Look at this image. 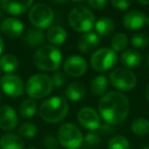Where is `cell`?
I'll return each mask as SVG.
<instances>
[{"instance_id": "9a60e30c", "label": "cell", "mask_w": 149, "mask_h": 149, "mask_svg": "<svg viewBox=\"0 0 149 149\" xmlns=\"http://www.w3.org/2000/svg\"><path fill=\"white\" fill-rule=\"evenodd\" d=\"M146 15L144 13L140 10H132L129 11L124 17L123 23L124 26L129 30H139L146 23Z\"/></svg>"}, {"instance_id": "ffe728a7", "label": "cell", "mask_w": 149, "mask_h": 149, "mask_svg": "<svg viewBox=\"0 0 149 149\" xmlns=\"http://www.w3.org/2000/svg\"><path fill=\"white\" fill-rule=\"evenodd\" d=\"M94 26H95L96 34L100 36H103V37H107V36L111 35L113 33L114 29H116L114 22L110 17H107L99 19Z\"/></svg>"}, {"instance_id": "7bdbcfd3", "label": "cell", "mask_w": 149, "mask_h": 149, "mask_svg": "<svg viewBox=\"0 0 149 149\" xmlns=\"http://www.w3.org/2000/svg\"><path fill=\"white\" fill-rule=\"evenodd\" d=\"M2 99V95H1V92H0V100Z\"/></svg>"}, {"instance_id": "60d3db41", "label": "cell", "mask_w": 149, "mask_h": 149, "mask_svg": "<svg viewBox=\"0 0 149 149\" xmlns=\"http://www.w3.org/2000/svg\"><path fill=\"white\" fill-rule=\"evenodd\" d=\"M141 149H149V146H145V147H143V148H141Z\"/></svg>"}, {"instance_id": "ac0fdd59", "label": "cell", "mask_w": 149, "mask_h": 149, "mask_svg": "<svg viewBox=\"0 0 149 149\" xmlns=\"http://www.w3.org/2000/svg\"><path fill=\"white\" fill-rule=\"evenodd\" d=\"M0 149H24V140L17 134H5L0 138Z\"/></svg>"}, {"instance_id": "277c9868", "label": "cell", "mask_w": 149, "mask_h": 149, "mask_svg": "<svg viewBox=\"0 0 149 149\" xmlns=\"http://www.w3.org/2000/svg\"><path fill=\"white\" fill-rule=\"evenodd\" d=\"M68 23L74 31L87 33L95 25V17L87 6L77 5L68 13Z\"/></svg>"}, {"instance_id": "4dcf8cb0", "label": "cell", "mask_w": 149, "mask_h": 149, "mask_svg": "<svg viewBox=\"0 0 149 149\" xmlns=\"http://www.w3.org/2000/svg\"><path fill=\"white\" fill-rule=\"evenodd\" d=\"M131 43L135 48H144L148 43V39L142 33H135L131 37Z\"/></svg>"}, {"instance_id": "2e32d148", "label": "cell", "mask_w": 149, "mask_h": 149, "mask_svg": "<svg viewBox=\"0 0 149 149\" xmlns=\"http://www.w3.org/2000/svg\"><path fill=\"white\" fill-rule=\"evenodd\" d=\"M99 44V37L94 32H87L84 33L78 41V48L80 51L84 53H90L92 52Z\"/></svg>"}, {"instance_id": "5bb4252c", "label": "cell", "mask_w": 149, "mask_h": 149, "mask_svg": "<svg viewBox=\"0 0 149 149\" xmlns=\"http://www.w3.org/2000/svg\"><path fill=\"white\" fill-rule=\"evenodd\" d=\"M0 31L8 38H17L24 32V24L15 17H7L0 24Z\"/></svg>"}, {"instance_id": "3957f363", "label": "cell", "mask_w": 149, "mask_h": 149, "mask_svg": "<svg viewBox=\"0 0 149 149\" xmlns=\"http://www.w3.org/2000/svg\"><path fill=\"white\" fill-rule=\"evenodd\" d=\"M62 54L55 46L44 45L34 54V63L36 68L44 72L56 70L61 64Z\"/></svg>"}, {"instance_id": "d590c367", "label": "cell", "mask_w": 149, "mask_h": 149, "mask_svg": "<svg viewBox=\"0 0 149 149\" xmlns=\"http://www.w3.org/2000/svg\"><path fill=\"white\" fill-rule=\"evenodd\" d=\"M88 5L94 9H103L107 5V2L104 0H90L87 1Z\"/></svg>"}, {"instance_id": "8d00e7d4", "label": "cell", "mask_w": 149, "mask_h": 149, "mask_svg": "<svg viewBox=\"0 0 149 149\" xmlns=\"http://www.w3.org/2000/svg\"><path fill=\"white\" fill-rule=\"evenodd\" d=\"M3 50H4V43H3V40L2 38L0 37V55L2 54Z\"/></svg>"}, {"instance_id": "5b68a950", "label": "cell", "mask_w": 149, "mask_h": 149, "mask_svg": "<svg viewBox=\"0 0 149 149\" xmlns=\"http://www.w3.org/2000/svg\"><path fill=\"white\" fill-rule=\"evenodd\" d=\"M53 88L51 78L44 74H36L27 82L26 92L32 99H40L49 95Z\"/></svg>"}, {"instance_id": "f1b7e54d", "label": "cell", "mask_w": 149, "mask_h": 149, "mask_svg": "<svg viewBox=\"0 0 149 149\" xmlns=\"http://www.w3.org/2000/svg\"><path fill=\"white\" fill-rule=\"evenodd\" d=\"M37 126H36L34 123L28 122V123H24L21 125V127L19 128V136L24 137V138H33L36 136L37 134Z\"/></svg>"}, {"instance_id": "484cf974", "label": "cell", "mask_w": 149, "mask_h": 149, "mask_svg": "<svg viewBox=\"0 0 149 149\" xmlns=\"http://www.w3.org/2000/svg\"><path fill=\"white\" fill-rule=\"evenodd\" d=\"M131 130L138 136H145L149 134V120L144 118H139L133 120Z\"/></svg>"}, {"instance_id": "ab89813d", "label": "cell", "mask_w": 149, "mask_h": 149, "mask_svg": "<svg viewBox=\"0 0 149 149\" xmlns=\"http://www.w3.org/2000/svg\"><path fill=\"white\" fill-rule=\"evenodd\" d=\"M146 23L149 25V15H148V17H147V19H146Z\"/></svg>"}, {"instance_id": "74e56055", "label": "cell", "mask_w": 149, "mask_h": 149, "mask_svg": "<svg viewBox=\"0 0 149 149\" xmlns=\"http://www.w3.org/2000/svg\"><path fill=\"white\" fill-rule=\"evenodd\" d=\"M145 95H146V99L148 100L149 102V84L147 85V88H146V93H145Z\"/></svg>"}, {"instance_id": "7402d4cb", "label": "cell", "mask_w": 149, "mask_h": 149, "mask_svg": "<svg viewBox=\"0 0 149 149\" xmlns=\"http://www.w3.org/2000/svg\"><path fill=\"white\" fill-rule=\"evenodd\" d=\"M46 39L53 45H61L66 39V32L60 26H53L47 31Z\"/></svg>"}, {"instance_id": "9c48e42d", "label": "cell", "mask_w": 149, "mask_h": 149, "mask_svg": "<svg viewBox=\"0 0 149 149\" xmlns=\"http://www.w3.org/2000/svg\"><path fill=\"white\" fill-rule=\"evenodd\" d=\"M118 61L116 53L110 48H100L92 55L90 62L91 66L97 72H106L112 68Z\"/></svg>"}, {"instance_id": "f35d334b", "label": "cell", "mask_w": 149, "mask_h": 149, "mask_svg": "<svg viewBox=\"0 0 149 149\" xmlns=\"http://www.w3.org/2000/svg\"><path fill=\"white\" fill-rule=\"evenodd\" d=\"M138 3L139 4H149V1H140V0H139L138 1Z\"/></svg>"}, {"instance_id": "603a6c76", "label": "cell", "mask_w": 149, "mask_h": 149, "mask_svg": "<svg viewBox=\"0 0 149 149\" xmlns=\"http://www.w3.org/2000/svg\"><path fill=\"white\" fill-rule=\"evenodd\" d=\"M45 35L39 29H30L27 31L26 35L24 36L23 41L29 46H39L45 41Z\"/></svg>"}, {"instance_id": "8fae6325", "label": "cell", "mask_w": 149, "mask_h": 149, "mask_svg": "<svg viewBox=\"0 0 149 149\" xmlns=\"http://www.w3.org/2000/svg\"><path fill=\"white\" fill-rule=\"evenodd\" d=\"M63 70L70 77H81L87 70V62L80 55H70L64 61Z\"/></svg>"}, {"instance_id": "f6af8a7d", "label": "cell", "mask_w": 149, "mask_h": 149, "mask_svg": "<svg viewBox=\"0 0 149 149\" xmlns=\"http://www.w3.org/2000/svg\"><path fill=\"white\" fill-rule=\"evenodd\" d=\"M0 17H1V13H0Z\"/></svg>"}, {"instance_id": "7a4b0ae2", "label": "cell", "mask_w": 149, "mask_h": 149, "mask_svg": "<svg viewBox=\"0 0 149 149\" xmlns=\"http://www.w3.org/2000/svg\"><path fill=\"white\" fill-rule=\"evenodd\" d=\"M68 112V103L61 96H53L42 102L39 107V116L43 120L55 124L62 120Z\"/></svg>"}, {"instance_id": "b9f144b4", "label": "cell", "mask_w": 149, "mask_h": 149, "mask_svg": "<svg viewBox=\"0 0 149 149\" xmlns=\"http://www.w3.org/2000/svg\"><path fill=\"white\" fill-rule=\"evenodd\" d=\"M147 63H148V68H149V55H148V58H147Z\"/></svg>"}, {"instance_id": "1f68e13d", "label": "cell", "mask_w": 149, "mask_h": 149, "mask_svg": "<svg viewBox=\"0 0 149 149\" xmlns=\"http://www.w3.org/2000/svg\"><path fill=\"white\" fill-rule=\"evenodd\" d=\"M84 142H85V144L87 145V146L91 147V148H94V147H96L98 144H100L101 139H100V137L98 134L91 132V133H88V134L85 136Z\"/></svg>"}, {"instance_id": "4316f807", "label": "cell", "mask_w": 149, "mask_h": 149, "mask_svg": "<svg viewBox=\"0 0 149 149\" xmlns=\"http://www.w3.org/2000/svg\"><path fill=\"white\" fill-rule=\"evenodd\" d=\"M36 110H37V104H36L35 100L32 98L25 99L19 105V114L23 118H32L36 113Z\"/></svg>"}, {"instance_id": "30bf717a", "label": "cell", "mask_w": 149, "mask_h": 149, "mask_svg": "<svg viewBox=\"0 0 149 149\" xmlns=\"http://www.w3.org/2000/svg\"><path fill=\"white\" fill-rule=\"evenodd\" d=\"M0 87L6 95L10 97H19L25 92L23 80L15 74H5L1 78Z\"/></svg>"}, {"instance_id": "8992f818", "label": "cell", "mask_w": 149, "mask_h": 149, "mask_svg": "<svg viewBox=\"0 0 149 149\" xmlns=\"http://www.w3.org/2000/svg\"><path fill=\"white\" fill-rule=\"evenodd\" d=\"M57 138L65 149H77L83 143V135L80 129L72 124H64L57 132Z\"/></svg>"}, {"instance_id": "52a82bcc", "label": "cell", "mask_w": 149, "mask_h": 149, "mask_svg": "<svg viewBox=\"0 0 149 149\" xmlns=\"http://www.w3.org/2000/svg\"><path fill=\"white\" fill-rule=\"evenodd\" d=\"M29 19L32 25L39 30H44L50 27L54 19L53 10L45 3H37L30 8Z\"/></svg>"}, {"instance_id": "e575fe53", "label": "cell", "mask_w": 149, "mask_h": 149, "mask_svg": "<svg viewBox=\"0 0 149 149\" xmlns=\"http://www.w3.org/2000/svg\"><path fill=\"white\" fill-rule=\"evenodd\" d=\"M43 144L46 147V149H55L56 146H57V141H56V139L53 136H49L48 135V136H46L44 138Z\"/></svg>"}, {"instance_id": "cb8c5ba5", "label": "cell", "mask_w": 149, "mask_h": 149, "mask_svg": "<svg viewBox=\"0 0 149 149\" xmlns=\"http://www.w3.org/2000/svg\"><path fill=\"white\" fill-rule=\"evenodd\" d=\"M19 68V60L13 54H5L0 57V70L6 74H13Z\"/></svg>"}, {"instance_id": "d6986e66", "label": "cell", "mask_w": 149, "mask_h": 149, "mask_svg": "<svg viewBox=\"0 0 149 149\" xmlns=\"http://www.w3.org/2000/svg\"><path fill=\"white\" fill-rule=\"evenodd\" d=\"M85 86L80 82H72L66 87L65 96L70 101H80L85 96Z\"/></svg>"}, {"instance_id": "f546056e", "label": "cell", "mask_w": 149, "mask_h": 149, "mask_svg": "<svg viewBox=\"0 0 149 149\" xmlns=\"http://www.w3.org/2000/svg\"><path fill=\"white\" fill-rule=\"evenodd\" d=\"M108 149H131L130 142L124 136H116L108 142Z\"/></svg>"}, {"instance_id": "6da1fadb", "label": "cell", "mask_w": 149, "mask_h": 149, "mask_svg": "<svg viewBox=\"0 0 149 149\" xmlns=\"http://www.w3.org/2000/svg\"><path fill=\"white\" fill-rule=\"evenodd\" d=\"M98 109L102 118L108 125H120L130 111V102L126 95L118 91L106 93L98 102Z\"/></svg>"}, {"instance_id": "ee69618b", "label": "cell", "mask_w": 149, "mask_h": 149, "mask_svg": "<svg viewBox=\"0 0 149 149\" xmlns=\"http://www.w3.org/2000/svg\"><path fill=\"white\" fill-rule=\"evenodd\" d=\"M28 149H36V148H28Z\"/></svg>"}, {"instance_id": "d4e9b609", "label": "cell", "mask_w": 149, "mask_h": 149, "mask_svg": "<svg viewBox=\"0 0 149 149\" xmlns=\"http://www.w3.org/2000/svg\"><path fill=\"white\" fill-rule=\"evenodd\" d=\"M91 91L94 95L96 96H101L105 95L106 91L108 89V82L105 76H97L93 79V81L91 82Z\"/></svg>"}, {"instance_id": "e0dca14e", "label": "cell", "mask_w": 149, "mask_h": 149, "mask_svg": "<svg viewBox=\"0 0 149 149\" xmlns=\"http://www.w3.org/2000/svg\"><path fill=\"white\" fill-rule=\"evenodd\" d=\"M33 5V1H1L0 6L4 11L10 15H22Z\"/></svg>"}, {"instance_id": "d6a6232c", "label": "cell", "mask_w": 149, "mask_h": 149, "mask_svg": "<svg viewBox=\"0 0 149 149\" xmlns=\"http://www.w3.org/2000/svg\"><path fill=\"white\" fill-rule=\"evenodd\" d=\"M51 81L53 84L54 87H62V86L65 84V77H64V74L62 72H54L53 74L51 77Z\"/></svg>"}, {"instance_id": "44dd1931", "label": "cell", "mask_w": 149, "mask_h": 149, "mask_svg": "<svg viewBox=\"0 0 149 149\" xmlns=\"http://www.w3.org/2000/svg\"><path fill=\"white\" fill-rule=\"evenodd\" d=\"M120 62L128 68H137L142 62V55L136 50L128 49L120 55Z\"/></svg>"}, {"instance_id": "83f0119b", "label": "cell", "mask_w": 149, "mask_h": 149, "mask_svg": "<svg viewBox=\"0 0 149 149\" xmlns=\"http://www.w3.org/2000/svg\"><path fill=\"white\" fill-rule=\"evenodd\" d=\"M129 43V39L127 37L126 34L124 33H118L112 37L111 39V49L113 50L114 52L116 51H123L125 48L128 46Z\"/></svg>"}, {"instance_id": "4fadbf2b", "label": "cell", "mask_w": 149, "mask_h": 149, "mask_svg": "<svg viewBox=\"0 0 149 149\" xmlns=\"http://www.w3.org/2000/svg\"><path fill=\"white\" fill-rule=\"evenodd\" d=\"M19 124V118L15 110L9 105L0 107V129L3 131L15 130Z\"/></svg>"}, {"instance_id": "7c38bea8", "label": "cell", "mask_w": 149, "mask_h": 149, "mask_svg": "<svg viewBox=\"0 0 149 149\" xmlns=\"http://www.w3.org/2000/svg\"><path fill=\"white\" fill-rule=\"evenodd\" d=\"M78 120L80 125L90 131L97 130L101 125L98 113L91 107H83L78 112Z\"/></svg>"}, {"instance_id": "836d02e7", "label": "cell", "mask_w": 149, "mask_h": 149, "mask_svg": "<svg viewBox=\"0 0 149 149\" xmlns=\"http://www.w3.org/2000/svg\"><path fill=\"white\" fill-rule=\"evenodd\" d=\"M133 4L132 1H127V0H120V1H111V5L114 7V8L118 9V10H126L128 9L131 5Z\"/></svg>"}, {"instance_id": "ba28073f", "label": "cell", "mask_w": 149, "mask_h": 149, "mask_svg": "<svg viewBox=\"0 0 149 149\" xmlns=\"http://www.w3.org/2000/svg\"><path fill=\"white\" fill-rule=\"evenodd\" d=\"M111 85L120 91H130L136 86V74L130 70L124 68H118L112 70L109 74Z\"/></svg>"}]
</instances>
